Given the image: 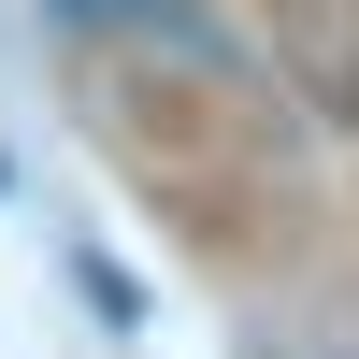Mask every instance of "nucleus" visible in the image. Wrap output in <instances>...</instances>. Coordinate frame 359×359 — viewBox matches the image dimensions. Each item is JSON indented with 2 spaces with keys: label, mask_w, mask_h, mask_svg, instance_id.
Wrapping results in <instances>:
<instances>
[{
  "label": "nucleus",
  "mask_w": 359,
  "mask_h": 359,
  "mask_svg": "<svg viewBox=\"0 0 359 359\" xmlns=\"http://www.w3.org/2000/svg\"><path fill=\"white\" fill-rule=\"evenodd\" d=\"M273 57L331 130H359V0H273Z\"/></svg>",
  "instance_id": "f257e3e1"
}]
</instances>
